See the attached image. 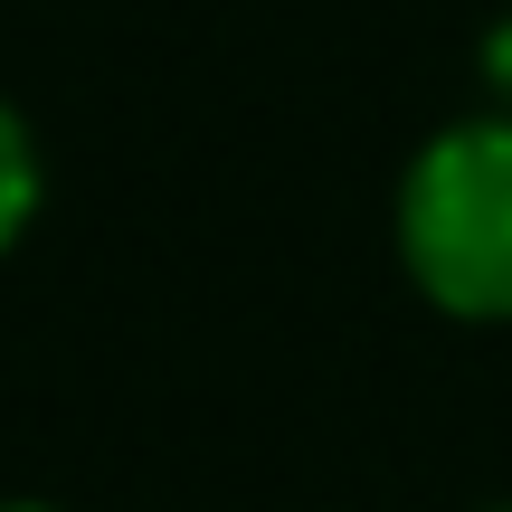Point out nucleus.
Instances as JSON below:
<instances>
[{
	"label": "nucleus",
	"instance_id": "1",
	"mask_svg": "<svg viewBox=\"0 0 512 512\" xmlns=\"http://www.w3.org/2000/svg\"><path fill=\"white\" fill-rule=\"evenodd\" d=\"M399 256L446 313L512 323V114L427 133L399 181Z\"/></svg>",
	"mask_w": 512,
	"mask_h": 512
},
{
	"label": "nucleus",
	"instance_id": "2",
	"mask_svg": "<svg viewBox=\"0 0 512 512\" xmlns=\"http://www.w3.org/2000/svg\"><path fill=\"white\" fill-rule=\"evenodd\" d=\"M38 190H48V171H38V133H29V114L0 95V256H10L19 228L38 219Z\"/></svg>",
	"mask_w": 512,
	"mask_h": 512
},
{
	"label": "nucleus",
	"instance_id": "3",
	"mask_svg": "<svg viewBox=\"0 0 512 512\" xmlns=\"http://www.w3.org/2000/svg\"><path fill=\"white\" fill-rule=\"evenodd\" d=\"M484 86H494V105L512 114V19H503V29H484Z\"/></svg>",
	"mask_w": 512,
	"mask_h": 512
},
{
	"label": "nucleus",
	"instance_id": "4",
	"mask_svg": "<svg viewBox=\"0 0 512 512\" xmlns=\"http://www.w3.org/2000/svg\"><path fill=\"white\" fill-rule=\"evenodd\" d=\"M0 512H57V503H38V494H0Z\"/></svg>",
	"mask_w": 512,
	"mask_h": 512
},
{
	"label": "nucleus",
	"instance_id": "5",
	"mask_svg": "<svg viewBox=\"0 0 512 512\" xmlns=\"http://www.w3.org/2000/svg\"><path fill=\"white\" fill-rule=\"evenodd\" d=\"M484 512H512V503H484Z\"/></svg>",
	"mask_w": 512,
	"mask_h": 512
}]
</instances>
